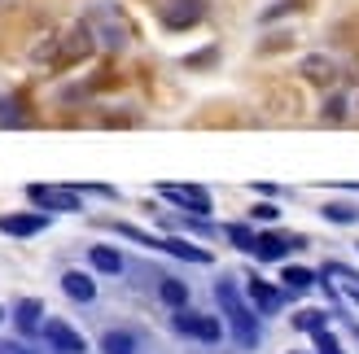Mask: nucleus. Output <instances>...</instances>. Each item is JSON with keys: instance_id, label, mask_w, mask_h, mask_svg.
<instances>
[{"instance_id": "1", "label": "nucleus", "mask_w": 359, "mask_h": 354, "mask_svg": "<svg viewBox=\"0 0 359 354\" xmlns=\"http://www.w3.org/2000/svg\"><path fill=\"white\" fill-rule=\"evenodd\" d=\"M215 302L224 306L228 324H232V337H237L245 350H255V346H259V337H263V328H259V315H255V311H250V306L241 302V293H237V285H232V280H219V285H215Z\"/></svg>"}, {"instance_id": "2", "label": "nucleus", "mask_w": 359, "mask_h": 354, "mask_svg": "<svg viewBox=\"0 0 359 354\" xmlns=\"http://www.w3.org/2000/svg\"><path fill=\"white\" fill-rule=\"evenodd\" d=\"M93 48H97L93 31L79 27V31H70V35H57V40H48L40 52H35V57H40V62H53L57 70H66V66L83 62V57H93Z\"/></svg>"}, {"instance_id": "3", "label": "nucleus", "mask_w": 359, "mask_h": 354, "mask_svg": "<svg viewBox=\"0 0 359 354\" xmlns=\"http://www.w3.org/2000/svg\"><path fill=\"white\" fill-rule=\"evenodd\" d=\"M206 17V0H158V22L167 31H189Z\"/></svg>"}, {"instance_id": "4", "label": "nucleus", "mask_w": 359, "mask_h": 354, "mask_svg": "<svg viewBox=\"0 0 359 354\" xmlns=\"http://www.w3.org/2000/svg\"><path fill=\"white\" fill-rule=\"evenodd\" d=\"M27 197L44 210H66V215H79V188H57V184H27Z\"/></svg>"}, {"instance_id": "5", "label": "nucleus", "mask_w": 359, "mask_h": 354, "mask_svg": "<svg viewBox=\"0 0 359 354\" xmlns=\"http://www.w3.org/2000/svg\"><path fill=\"white\" fill-rule=\"evenodd\" d=\"M158 192H163L167 201H175V206H184V210H193L197 219H206L210 210H215V201H210V192H206V188H197V184H158Z\"/></svg>"}, {"instance_id": "6", "label": "nucleus", "mask_w": 359, "mask_h": 354, "mask_svg": "<svg viewBox=\"0 0 359 354\" xmlns=\"http://www.w3.org/2000/svg\"><path fill=\"white\" fill-rule=\"evenodd\" d=\"M307 245V236H285V232H259V241H255V254L259 262H280L290 250H302Z\"/></svg>"}, {"instance_id": "7", "label": "nucleus", "mask_w": 359, "mask_h": 354, "mask_svg": "<svg viewBox=\"0 0 359 354\" xmlns=\"http://www.w3.org/2000/svg\"><path fill=\"white\" fill-rule=\"evenodd\" d=\"M40 332H44V341L57 350V354H83V350H88V346H83V337H79V332L70 328L66 320H48Z\"/></svg>"}, {"instance_id": "8", "label": "nucleus", "mask_w": 359, "mask_h": 354, "mask_svg": "<svg viewBox=\"0 0 359 354\" xmlns=\"http://www.w3.org/2000/svg\"><path fill=\"white\" fill-rule=\"evenodd\" d=\"M298 70H302V79H307V83H316V87H329V83H337V62L329 57V52H307V57L298 62Z\"/></svg>"}, {"instance_id": "9", "label": "nucleus", "mask_w": 359, "mask_h": 354, "mask_svg": "<svg viewBox=\"0 0 359 354\" xmlns=\"http://www.w3.org/2000/svg\"><path fill=\"white\" fill-rule=\"evenodd\" d=\"M245 280H250V285H245L250 289V302H255L259 315H276L285 306V293L276 285H267V280H259V276H245Z\"/></svg>"}, {"instance_id": "10", "label": "nucleus", "mask_w": 359, "mask_h": 354, "mask_svg": "<svg viewBox=\"0 0 359 354\" xmlns=\"http://www.w3.org/2000/svg\"><path fill=\"white\" fill-rule=\"evenodd\" d=\"M44 302L40 297H18V306H13V324H18V332L22 337H31V332H40L44 328Z\"/></svg>"}, {"instance_id": "11", "label": "nucleus", "mask_w": 359, "mask_h": 354, "mask_svg": "<svg viewBox=\"0 0 359 354\" xmlns=\"http://www.w3.org/2000/svg\"><path fill=\"white\" fill-rule=\"evenodd\" d=\"M48 227V215H0V232L5 236H35Z\"/></svg>"}, {"instance_id": "12", "label": "nucleus", "mask_w": 359, "mask_h": 354, "mask_svg": "<svg viewBox=\"0 0 359 354\" xmlns=\"http://www.w3.org/2000/svg\"><path fill=\"white\" fill-rule=\"evenodd\" d=\"M62 293L70 302H93L97 297V280L88 271H62Z\"/></svg>"}, {"instance_id": "13", "label": "nucleus", "mask_w": 359, "mask_h": 354, "mask_svg": "<svg viewBox=\"0 0 359 354\" xmlns=\"http://www.w3.org/2000/svg\"><path fill=\"white\" fill-rule=\"evenodd\" d=\"M88 262H93L101 276H118L123 271V254L110 250V245H93V250H88Z\"/></svg>"}, {"instance_id": "14", "label": "nucleus", "mask_w": 359, "mask_h": 354, "mask_svg": "<svg viewBox=\"0 0 359 354\" xmlns=\"http://www.w3.org/2000/svg\"><path fill=\"white\" fill-rule=\"evenodd\" d=\"M158 297H163L171 311H180V306H189V285L175 280V276H163V280H158Z\"/></svg>"}, {"instance_id": "15", "label": "nucleus", "mask_w": 359, "mask_h": 354, "mask_svg": "<svg viewBox=\"0 0 359 354\" xmlns=\"http://www.w3.org/2000/svg\"><path fill=\"white\" fill-rule=\"evenodd\" d=\"M101 354H136V332L128 328H110L101 337Z\"/></svg>"}, {"instance_id": "16", "label": "nucleus", "mask_w": 359, "mask_h": 354, "mask_svg": "<svg viewBox=\"0 0 359 354\" xmlns=\"http://www.w3.org/2000/svg\"><path fill=\"white\" fill-rule=\"evenodd\" d=\"M280 280H285V285H290L294 293H307V289H316V285H320V276H316L311 267H285V271H280Z\"/></svg>"}, {"instance_id": "17", "label": "nucleus", "mask_w": 359, "mask_h": 354, "mask_svg": "<svg viewBox=\"0 0 359 354\" xmlns=\"http://www.w3.org/2000/svg\"><path fill=\"white\" fill-rule=\"evenodd\" d=\"M163 250H167V254H175V258H184V262H210V254H206V250H197V245L180 241V236H167V241H163Z\"/></svg>"}, {"instance_id": "18", "label": "nucleus", "mask_w": 359, "mask_h": 354, "mask_svg": "<svg viewBox=\"0 0 359 354\" xmlns=\"http://www.w3.org/2000/svg\"><path fill=\"white\" fill-rule=\"evenodd\" d=\"M294 328H298V332H311V337H316V332L329 328V311H316V306H311V311H298V315H294Z\"/></svg>"}, {"instance_id": "19", "label": "nucleus", "mask_w": 359, "mask_h": 354, "mask_svg": "<svg viewBox=\"0 0 359 354\" xmlns=\"http://www.w3.org/2000/svg\"><path fill=\"white\" fill-rule=\"evenodd\" d=\"M193 337H197V341H206V346H219V341H224V324L215 320V315H197Z\"/></svg>"}, {"instance_id": "20", "label": "nucleus", "mask_w": 359, "mask_h": 354, "mask_svg": "<svg viewBox=\"0 0 359 354\" xmlns=\"http://www.w3.org/2000/svg\"><path fill=\"white\" fill-rule=\"evenodd\" d=\"M224 236L237 245V250H255V241H259V232H255L250 223H228V227H224Z\"/></svg>"}, {"instance_id": "21", "label": "nucleus", "mask_w": 359, "mask_h": 354, "mask_svg": "<svg viewBox=\"0 0 359 354\" xmlns=\"http://www.w3.org/2000/svg\"><path fill=\"white\" fill-rule=\"evenodd\" d=\"M320 215H325L329 223H359V206H351V201H329Z\"/></svg>"}, {"instance_id": "22", "label": "nucleus", "mask_w": 359, "mask_h": 354, "mask_svg": "<svg viewBox=\"0 0 359 354\" xmlns=\"http://www.w3.org/2000/svg\"><path fill=\"white\" fill-rule=\"evenodd\" d=\"M118 236H128V241H140V245H149V250H163V241L158 236H149V232H140V227H132V223H110Z\"/></svg>"}, {"instance_id": "23", "label": "nucleus", "mask_w": 359, "mask_h": 354, "mask_svg": "<svg viewBox=\"0 0 359 354\" xmlns=\"http://www.w3.org/2000/svg\"><path fill=\"white\" fill-rule=\"evenodd\" d=\"M298 9H302V0H276V5H267L259 13V22L267 27V22H276V17H285V13H298Z\"/></svg>"}, {"instance_id": "24", "label": "nucleus", "mask_w": 359, "mask_h": 354, "mask_svg": "<svg viewBox=\"0 0 359 354\" xmlns=\"http://www.w3.org/2000/svg\"><path fill=\"white\" fill-rule=\"evenodd\" d=\"M171 328H175V332H184V337H193V328H197V311L180 306V311L171 315Z\"/></svg>"}, {"instance_id": "25", "label": "nucleus", "mask_w": 359, "mask_h": 354, "mask_svg": "<svg viewBox=\"0 0 359 354\" xmlns=\"http://www.w3.org/2000/svg\"><path fill=\"white\" fill-rule=\"evenodd\" d=\"M0 122H5V127H18V122H27L22 110H18V101H9V97L0 101Z\"/></svg>"}, {"instance_id": "26", "label": "nucleus", "mask_w": 359, "mask_h": 354, "mask_svg": "<svg viewBox=\"0 0 359 354\" xmlns=\"http://www.w3.org/2000/svg\"><path fill=\"white\" fill-rule=\"evenodd\" d=\"M250 219H255V223H276V219H280V210H276L272 201H259L255 210H250Z\"/></svg>"}, {"instance_id": "27", "label": "nucleus", "mask_w": 359, "mask_h": 354, "mask_svg": "<svg viewBox=\"0 0 359 354\" xmlns=\"http://www.w3.org/2000/svg\"><path fill=\"white\" fill-rule=\"evenodd\" d=\"M325 118H329V122H333V118H346V97H342V92L325 101Z\"/></svg>"}, {"instance_id": "28", "label": "nucleus", "mask_w": 359, "mask_h": 354, "mask_svg": "<svg viewBox=\"0 0 359 354\" xmlns=\"http://www.w3.org/2000/svg\"><path fill=\"white\" fill-rule=\"evenodd\" d=\"M316 350H320V354H342V346H337V337H333L329 328H325V332H316Z\"/></svg>"}, {"instance_id": "29", "label": "nucleus", "mask_w": 359, "mask_h": 354, "mask_svg": "<svg viewBox=\"0 0 359 354\" xmlns=\"http://www.w3.org/2000/svg\"><path fill=\"white\" fill-rule=\"evenodd\" d=\"M215 57H219L215 48H202V52H193V57H184V66H189V70H197V66H210Z\"/></svg>"}, {"instance_id": "30", "label": "nucleus", "mask_w": 359, "mask_h": 354, "mask_svg": "<svg viewBox=\"0 0 359 354\" xmlns=\"http://www.w3.org/2000/svg\"><path fill=\"white\" fill-rule=\"evenodd\" d=\"M0 354H31L22 341H0Z\"/></svg>"}, {"instance_id": "31", "label": "nucleus", "mask_w": 359, "mask_h": 354, "mask_svg": "<svg viewBox=\"0 0 359 354\" xmlns=\"http://www.w3.org/2000/svg\"><path fill=\"white\" fill-rule=\"evenodd\" d=\"M0 320H5V306H0Z\"/></svg>"}, {"instance_id": "32", "label": "nucleus", "mask_w": 359, "mask_h": 354, "mask_svg": "<svg viewBox=\"0 0 359 354\" xmlns=\"http://www.w3.org/2000/svg\"><path fill=\"white\" fill-rule=\"evenodd\" d=\"M355 337H359V328H355Z\"/></svg>"}]
</instances>
